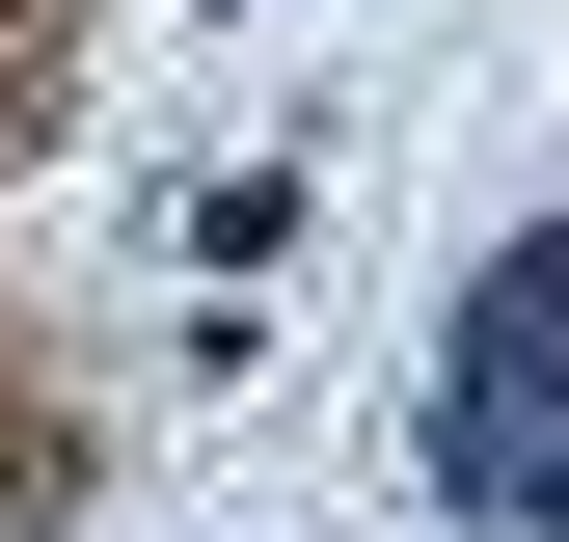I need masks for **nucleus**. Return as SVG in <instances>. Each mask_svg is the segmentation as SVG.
<instances>
[{
    "mask_svg": "<svg viewBox=\"0 0 569 542\" xmlns=\"http://www.w3.org/2000/svg\"><path fill=\"white\" fill-rule=\"evenodd\" d=\"M461 489L488 515H569V244H516L488 325H461Z\"/></svg>",
    "mask_w": 569,
    "mask_h": 542,
    "instance_id": "f257e3e1",
    "label": "nucleus"
}]
</instances>
